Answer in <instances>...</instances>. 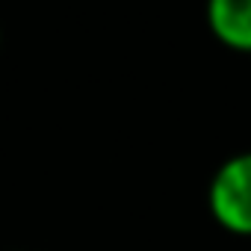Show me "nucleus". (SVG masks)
Returning <instances> with one entry per match:
<instances>
[{
    "instance_id": "f257e3e1",
    "label": "nucleus",
    "mask_w": 251,
    "mask_h": 251,
    "mask_svg": "<svg viewBox=\"0 0 251 251\" xmlns=\"http://www.w3.org/2000/svg\"><path fill=\"white\" fill-rule=\"evenodd\" d=\"M207 207L222 230L233 236H251V151L227 157L213 172Z\"/></svg>"
},
{
    "instance_id": "7ed1b4c3",
    "label": "nucleus",
    "mask_w": 251,
    "mask_h": 251,
    "mask_svg": "<svg viewBox=\"0 0 251 251\" xmlns=\"http://www.w3.org/2000/svg\"><path fill=\"white\" fill-rule=\"evenodd\" d=\"M0 39H3V36H0Z\"/></svg>"
},
{
    "instance_id": "f03ea898",
    "label": "nucleus",
    "mask_w": 251,
    "mask_h": 251,
    "mask_svg": "<svg viewBox=\"0 0 251 251\" xmlns=\"http://www.w3.org/2000/svg\"><path fill=\"white\" fill-rule=\"evenodd\" d=\"M207 27L219 45L251 53V0H207Z\"/></svg>"
}]
</instances>
